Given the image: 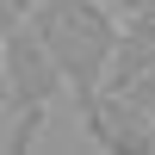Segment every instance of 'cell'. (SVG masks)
Segmentation results:
<instances>
[{
	"mask_svg": "<svg viewBox=\"0 0 155 155\" xmlns=\"http://www.w3.org/2000/svg\"><path fill=\"white\" fill-rule=\"evenodd\" d=\"M37 44L50 50L62 87L74 99H87L99 81H106V62H112V44H118V12L106 0H37L31 19Z\"/></svg>",
	"mask_w": 155,
	"mask_h": 155,
	"instance_id": "6da1fadb",
	"label": "cell"
},
{
	"mask_svg": "<svg viewBox=\"0 0 155 155\" xmlns=\"http://www.w3.org/2000/svg\"><path fill=\"white\" fill-rule=\"evenodd\" d=\"M0 74H6V106H12V118H19L12 137H6V149H31V137L44 130L50 106H56L68 87H62L50 50L37 44V31L25 19L12 25V31H0Z\"/></svg>",
	"mask_w": 155,
	"mask_h": 155,
	"instance_id": "7a4b0ae2",
	"label": "cell"
},
{
	"mask_svg": "<svg viewBox=\"0 0 155 155\" xmlns=\"http://www.w3.org/2000/svg\"><path fill=\"white\" fill-rule=\"evenodd\" d=\"M81 106V124H87V143L106 149V155H155V130H149V112L130 106L124 93H112V87H93L87 99H74Z\"/></svg>",
	"mask_w": 155,
	"mask_h": 155,
	"instance_id": "3957f363",
	"label": "cell"
},
{
	"mask_svg": "<svg viewBox=\"0 0 155 155\" xmlns=\"http://www.w3.org/2000/svg\"><path fill=\"white\" fill-rule=\"evenodd\" d=\"M31 6L37 0H0V31H12L19 19H31Z\"/></svg>",
	"mask_w": 155,
	"mask_h": 155,
	"instance_id": "277c9868",
	"label": "cell"
},
{
	"mask_svg": "<svg viewBox=\"0 0 155 155\" xmlns=\"http://www.w3.org/2000/svg\"><path fill=\"white\" fill-rule=\"evenodd\" d=\"M137 6H155V0H118V12H137Z\"/></svg>",
	"mask_w": 155,
	"mask_h": 155,
	"instance_id": "5b68a950",
	"label": "cell"
},
{
	"mask_svg": "<svg viewBox=\"0 0 155 155\" xmlns=\"http://www.w3.org/2000/svg\"><path fill=\"white\" fill-rule=\"evenodd\" d=\"M0 106H6V74H0Z\"/></svg>",
	"mask_w": 155,
	"mask_h": 155,
	"instance_id": "8992f818",
	"label": "cell"
},
{
	"mask_svg": "<svg viewBox=\"0 0 155 155\" xmlns=\"http://www.w3.org/2000/svg\"><path fill=\"white\" fill-rule=\"evenodd\" d=\"M149 130H155V124H149Z\"/></svg>",
	"mask_w": 155,
	"mask_h": 155,
	"instance_id": "52a82bcc",
	"label": "cell"
}]
</instances>
